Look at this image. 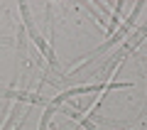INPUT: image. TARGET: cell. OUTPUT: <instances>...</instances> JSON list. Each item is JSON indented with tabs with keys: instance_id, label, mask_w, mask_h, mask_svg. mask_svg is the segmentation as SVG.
Listing matches in <instances>:
<instances>
[{
	"instance_id": "1",
	"label": "cell",
	"mask_w": 147,
	"mask_h": 130,
	"mask_svg": "<svg viewBox=\"0 0 147 130\" xmlns=\"http://www.w3.org/2000/svg\"><path fill=\"white\" fill-rule=\"evenodd\" d=\"M20 12H22V17H25V27H27V32H30V37H32V39H34V44H37V47H39V52H42L44 57L49 59V64H52L54 69H59V59H57V54H54V52H52V47H49L47 42L42 39V35L37 32L34 22H32V17H30V7H27L25 3H22V5H20Z\"/></svg>"
},
{
	"instance_id": "2",
	"label": "cell",
	"mask_w": 147,
	"mask_h": 130,
	"mask_svg": "<svg viewBox=\"0 0 147 130\" xmlns=\"http://www.w3.org/2000/svg\"><path fill=\"white\" fill-rule=\"evenodd\" d=\"M142 7H145V3H137V7H135L132 12H130V17H127V20L123 22V27H120V30H115V32H113V37H110V39H105L103 44H100V47L96 49L93 54H91V57H100V54H103V52H108V49L113 47L115 42H120V37H125L127 32L132 30V25H135V20H137V15H140V10H142Z\"/></svg>"
}]
</instances>
